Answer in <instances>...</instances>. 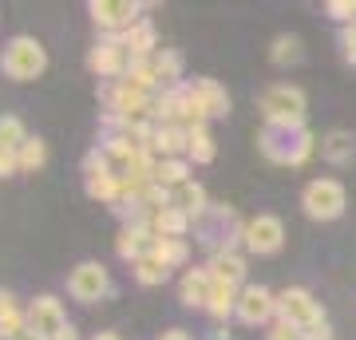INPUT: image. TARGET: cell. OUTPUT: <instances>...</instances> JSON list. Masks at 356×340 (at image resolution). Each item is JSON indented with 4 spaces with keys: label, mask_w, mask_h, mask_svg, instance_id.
<instances>
[{
    "label": "cell",
    "mask_w": 356,
    "mask_h": 340,
    "mask_svg": "<svg viewBox=\"0 0 356 340\" xmlns=\"http://www.w3.org/2000/svg\"><path fill=\"white\" fill-rule=\"evenodd\" d=\"M257 147L266 154L269 163L277 166H301L309 154L317 151L321 143L317 135L305 127H261V135H257Z\"/></svg>",
    "instance_id": "obj_1"
},
{
    "label": "cell",
    "mask_w": 356,
    "mask_h": 340,
    "mask_svg": "<svg viewBox=\"0 0 356 340\" xmlns=\"http://www.w3.org/2000/svg\"><path fill=\"white\" fill-rule=\"evenodd\" d=\"M182 103H186L182 127H206L210 119H226L229 115V91L210 76L186 79L182 83Z\"/></svg>",
    "instance_id": "obj_2"
},
{
    "label": "cell",
    "mask_w": 356,
    "mask_h": 340,
    "mask_svg": "<svg viewBox=\"0 0 356 340\" xmlns=\"http://www.w3.org/2000/svg\"><path fill=\"white\" fill-rule=\"evenodd\" d=\"M191 229L202 245H210V253H218V250H234V241H242L245 222H238V214L229 206H214L210 202L202 214L191 218Z\"/></svg>",
    "instance_id": "obj_3"
},
{
    "label": "cell",
    "mask_w": 356,
    "mask_h": 340,
    "mask_svg": "<svg viewBox=\"0 0 356 340\" xmlns=\"http://www.w3.org/2000/svg\"><path fill=\"white\" fill-rule=\"evenodd\" d=\"M261 127H305V91L293 83H273L257 99Z\"/></svg>",
    "instance_id": "obj_4"
},
{
    "label": "cell",
    "mask_w": 356,
    "mask_h": 340,
    "mask_svg": "<svg viewBox=\"0 0 356 340\" xmlns=\"http://www.w3.org/2000/svg\"><path fill=\"white\" fill-rule=\"evenodd\" d=\"M48 67V51L40 44L36 36H13L0 51V72L16 83H28V79H36L40 72Z\"/></svg>",
    "instance_id": "obj_5"
},
{
    "label": "cell",
    "mask_w": 356,
    "mask_h": 340,
    "mask_svg": "<svg viewBox=\"0 0 356 340\" xmlns=\"http://www.w3.org/2000/svg\"><path fill=\"white\" fill-rule=\"evenodd\" d=\"M277 321L293 325L301 337H309V332H317V328L329 325V321H325V309H321V305L313 301V293L301 289V285L277 293Z\"/></svg>",
    "instance_id": "obj_6"
},
{
    "label": "cell",
    "mask_w": 356,
    "mask_h": 340,
    "mask_svg": "<svg viewBox=\"0 0 356 340\" xmlns=\"http://www.w3.org/2000/svg\"><path fill=\"white\" fill-rule=\"evenodd\" d=\"M348 206V194L337 178H313L305 190H301V210H305L313 222H332V218L344 214Z\"/></svg>",
    "instance_id": "obj_7"
},
{
    "label": "cell",
    "mask_w": 356,
    "mask_h": 340,
    "mask_svg": "<svg viewBox=\"0 0 356 340\" xmlns=\"http://www.w3.org/2000/svg\"><path fill=\"white\" fill-rule=\"evenodd\" d=\"M67 293L83 305H95V301H107L115 297V281L107 273V265L99 261H79L72 273H67Z\"/></svg>",
    "instance_id": "obj_8"
},
{
    "label": "cell",
    "mask_w": 356,
    "mask_h": 340,
    "mask_svg": "<svg viewBox=\"0 0 356 340\" xmlns=\"http://www.w3.org/2000/svg\"><path fill=\"white\" fill-rule=\"evenodd\" d=\"M88 13L103 36H123L131 24L143 20V4H135V0H91Z\"/></svg>",
    "instance_id": "obj_9"
},
{
    "label": "cell",
    "mask_w": 356,
    "mask_h": 340,
    "mask_svg": "<svg viewBox=\"0 0 356 340\" xmlns=\"http://www.w3.org/2000/svg\"><path fill=\"white\" fill-rule=\"evenodd\" d=\"M88 67H91V72H95L99 79H107V83H115V79L127 76L131 51H127V44H123V36H103L99 44L91 48Z\"/></svg>",
    "instance_id": "obj_10"
},
{
    "label": "cell",
    "mask_w": 356,
    "mask_h": 340,
    "mask_svg": "<svg viewBox=\"0 0 356 340\" xmlns=\"http://www.w3.org/2000/svg\"><path fill=\"white\" fill-rule=\"evenodd\" d=\"M242 245L250 253H257V257L277 253L281 245H285V226H281V218H273V214L250 218V222H245V229H242Z\"/></svg>",
    "instance_id": "obj_11"
},
{
    "label": "cell",
    "mask_w": 356,
    "mask_h": 340,
    "mask_svg": "<svg viewBox=\"0 0 356 340\" xmlns=\"http://www.w3.org/2000/svg\"><path fill=\"white\" fill-rule=\"evenodd\" d=\"M64 325H67V313H64V305H60V297H51V293H40L36 301L28 305V328H32L36 337L51 340Z\"/></svg>",
    "instance_id": "obj_12"
},
{
    "label": "cell",
    "mask_w": 356,
    "mask_h": 340,
    "mask_svg": "<svg viewBox=\"0 0 356 340\" xmlns=\"http://www.w3.org/2000/svg\"><path fill=\"white\" fill-rule=\"evenodd\" d=\"M277 316V293H269L266 285H245L238 297V321L242 325H269Z\"/></svg>",
    "instance_id": "obj_13"
},
{
    "label": "cell",
    "mask_w": 356,
    "mask_h": 340,
    "mask_svg": "<svg viewBox=\"0 0 356 340\" xmlns=\"http://www.w3.org/2000/svg\"><path fill=\"white\" fill-rule=\"evenodd\" d=\"M83 190H88V198L103 202V206H111L115 194H119V178L107 170L99 151H91L88 159H83Z\"/></svg>",
    "instance_id": "obj_14"
},
{
    "label": "cell",
    "mask_w": 356,
    "mask_h": 340,
    "mask_svg": "<svg viewBox=\"0 0 356 340\" xmlns=\"http://www.w3.org/2000/svg\"><path fill=\"white\" fill-rule=\"evenodd\" d=\"M210 293H214V273L210 269H186L182 273V281H178V301L186 305V309H202L210 305Z\"/></svg>",
    "instance_id": "obj_15"
},
{
    "label": "cell",
    "mask_w": 356,
    "mask_h": 340,
    "mask_svg": "<svg viewBox=\"0 0 356 340\" xmlns=\"http://www.w3.org/2000/svg\"><path fill=\"white\" fill-rule=\"evenodd\" d=\"M154 234H151V226H143V222H127V226L119 229V241H115V250H119V257L123 261H143L147 253L154 250Z\"/></svg>",
    "instance_id": "obj_16"
},
{
    "label": "cell",
    "mask_w": 356,
    "mask_h": 340,
    "mask_svg": "<svg viewBox=\"0 0 356 340\" xmlns=\"http://www.w3.org/2000/svg\"><path fill=\"white\" fill-rule=\"evenodd\" d=\"M206 269L214 273V281H226V285H238V289H245V257H242L238 250H218V253H210Z\"/></svg>",
    "instance_id": "obj_17"
},
{
    "label": "cell",
    "mask_w": 356,
    "mask_h": 340,
    "mask_svg": "<svg viewBox=\"0 0 356 340\" xmlns=\"http://www.w3.org/2000/svg\"><path fill=\"white\" fill-rule=\"evenodd\" d=\"M151 67H154V79H159L163 91H175V88L186 83V76H182V56H178L175 48H159L151 56Z\"/></svg>",
    "instance_id": "obj_18"
},
{
    "label": "cell",
    "mask_w": 356,
    "mask_h": 340,
    "mask_svg": "<svg viewBox=\"0 0 356 340\" xmlns=\"http://www.w3.org/2000/svg\"><path fill=\"white\" fill-rule=\"evenodd\" d=\"M123 44H127V51H131V63H135V60H151L154 51H159L151 16H143L139 24H131L127 32H123Z\"/></svg>",
    "instance_id": "obj_19"
},
{
    "label": "cell",
    "mask_w": 356,
    "mask_h": 340,
    "mask_svg": "<svg viewBox=\"0 0 356 340\" xmlns=\"http://www.w3.org/2000/svg\"><path fill=\"white\" fill-rule=\"evenodd\" d=\"M151 151L159 159H186V127H154Z\"/></svg>",
    "instance_id": "obj_20"
},
{
    "label": "cell",
    "mask_w": 356,
    "mask_h": 340,
    "mask_svg": "<svg viewBox=\"0 0 356 340\" xmlns=\"http://www.w3.org/2000/svg\"><path fill=\"white\" fill-rule=\"evenodd\" d=\"M147 226H151L154 238H186V234H191V214H182L178 206H166V210H159Z\"/></svg>",
    "instance_id": "obj_21"
},
{
    "label": "cell",
    "mask_w": 356,
    "mask_h": 340,
    "mask_svg": "<svg viewBox=\"0 0 356 340\" xmlns=\"http://www.w3.org/2000/svg\"><path fill=\"white\" fill-rule=\"evenodd\" d=\"M0 332L8 340L28 332V309H20V301H16L8 289H0Z\"/></svg>",
    "instance_id": "obj_22"
},
{
    "label": "cell",
    "mask_w": 356,
    "mask_h": 340,
    "mask_svg": "<svg viewBox=\"0 0 356 340\" xmlns=\"http://www.w3.org/2000/svg\"><path fill=\"white\" fill-rule=\"evenodd\" d=\"M353 154H356V139L348 135V131H329V135L321 139V159H325L329 166L353 163Z\"/></svg>",
    "instance_id": "obj_23"
},
{
    "label": "cell",
    "mask_w": 356,
    "mask_h": 340,
    "mask_svg": "<svg viewBox=\"0 0 356 340\" xmlns=\"http://www.w3.org/2000/svg\"><path fill=\"white\" fill-rule=\"evenodd\" d=\"M238 297H242V289H238V285L214 281V293H210V305H206V313L214 316V321H229V316H238Z\"/></svg>",
    "instance_id": "obj_24"
},
{
    "label": "cell",
    "mask_w": 356,
    "mask_h": 340,
    "mask_svg": "<svg viewBox=\"0 0 356 340\" xmlns=\"http://www.w3.org/2000/svg\"><path fill=\"white\" fill-rule=\"evenodd\" d=\"M186 163H214V135L210 127H186Z\"/></svg>",
    "instance_id": "obj_25"
},
{
    "label": "cell",
    "mask_w": 356,
    "mask_h": 340,
    "mask_svg": "<svg viewBox=\"0 0 356 340\" xmlns=\"http://www.w3.org/2000/svg\"><path fill=\"white\" fill-rule=\"evenodd\" d=\"M154 182L163 190H178L191 182V163L186 159H159V166H154Z\"/></svg>",
    "instance_id": "obj_26"
},
{
    "label": "cell",
    "mask_w": 356,
    "mask_h": 340,
    "mask_svg": "<svg viewBox=\"0 0 356 340\" xmlns=\"http://www.w3.org/2000/svg\"><path fill=\"white\" fill-rule=\"evenodd\" d=\"M170 206H178V210H182V214H202L206 206H210V202H206V190L198 186V182H186V186H178V190H170Z\"/></svg>",
    "instance_id": "obj_27"
},
{
    "label": "cell",
    "mask_w": 356,
    "mask_h": 340,
    "mask_svg": "<svg viewBox=\"0 0 356 340\" xmlns=\"http://www.w3.org/2000/svg\"><path fill=\"white\" fill-rule=\"evenodd\" d=\"M151 253L166 265V269H178V265H186V257H191V241L186 238H159Z\"/></svg>",
    "instance_id": "obj_28"
},
{
    "label": "cell",
    "mask_w": 356,
    "mask_h": 340,
    "mask_svg": "<svg viewBox=\"0 0 356 340\" xmlns=\"http://www.w3.org/2000/svg\"><path fill=\"white\" fill-rule=\"evenodd\" d=\"M301 56H305V48H301L297 36H277L273 48H269V63L273 67H293V63H301Z\"/></svg>",
    "instance_id": "obj_29"
},
{
    "label": "cell",
    "mask_w": 356,
    "mask_h": 340,
    "mask_svg": "<svg viewBox=\"0 0 356 340\" xmlns=\"http://www.w3.org/2000/svg\"><path fill=\"white\" fill-rule=\"evenodd\" d=\"M28 139L32 135L24 131V123L16 115H0V151H20Z\"/></svg>",
    "instance_id": "obj_30"
},
{
    "label": "cell",
    "mask_w": 356,
    "mask_h": 340,
    "mask_svg": "<svg viewBox=\"0 0 356 340\" xmlns=\"http://www.w3.org/2000/svg\"><path fill=\"white\" fill-rule=\"evenodd\" d=\"M166 277H170V269H166L154 253H147L143 261H135V281H139V285H163Z\"/></svg>",
    "instance_id": "obj_31"
},
{
    "label": "cell",
    "mask_w": 356,
    "mask_h": 340,
    "mask_svg": "<svg viewBox=\"0 0 356 340\" xmlns=\"http://www.w3.org/2000/svg\"><path fill=\"white\" fill-rule=\"evenodd\" d=\"M44 163H48V143L36 135V139H28L20 147V170H40Z\"/></svg>",
    "instance_id": "obj_32"
},
{
    "label": "cell",
    "mask_w": 356,
    "mask_h": 340,
    "mask_svg": "<svg viewBox=\"0 0 356 340\" xmlns=\"http://www.w3.org/2000/svg\"><path fill=\"white\" fill-rule=\"evenodd\" d=\"M325 16L337 20L341 28H348L356 20V0H329V4H325Z\"/></svg>",
    "instance_id": "obj_33"
},
{
    "label": "cell",
    "mask_w": 356,
    "mask_h": 340,
    "mask_svg": "<svg viewBox=\"0 0 356 340\" xmlns=\"http://www.w3.org/2000/svg\"><path fill=\"white\" fill-rule=\"evenodd\" d=\"M341 51L348 63H356V20L348 28H341Z\"/></svg>",
    "instance_id": "obj_34"
},
{
    "label": "cell",
    "mask_w": 356,
    "mask_h": 340,
    "mask_svg": "<svg viewBox=\"0 0 356 340\" xmlns=\"http://www.w3.org/2000/svg\"><path fill=\"white\" fill-rule=\"evenodd\" d=\"M20 175V151H0V178Z\"/></svg>",
    "instance_id": "obj_35"
},
{
    "label": "cell",
    "mask_w": 356,
    "mask_h": 340,
    "mask_svg": "<svg viewBox=\"0 0 356 340\" xmlns=\"http://www.w3.org/2000/svg\"><path fill=\"white\" fill-rule=\"evenodd\" d=\"M266 340H305V337H301V332H297L293 325H285V321H273V325H269V337H266Z\"/></svg>",
    "instance_id": "obj_36"
},
{
    "label": "cell",
    "mask_w": 356,
    "mask_h": 340,
    "mask_svg": "<svg viewBox=\"0 0 356 340\" xmlns=\"http://www.w3.org/2000/svg\"><path fill=\"white\" fill-rule=\"evenodd\" d=\"M154 340H191V332H182V328H166V332H159Z\"/></svg>",
    "instance_id": "obj_37"
},
{
    "label": "cell",
    "mask_w": 356,
    "mask_h": 340,
    "mask_svg": "<svg viewBox=\"0 0 356 340\" xmlns=\"http://www.w3.org/2000/svg\"><path fill=\"white\" fill-rule=\"evenodd\" d=\"M51 340H79V332H76V325L67 321V325L60 328V332H56V337H51Z\"/></svg>",
    "instance_id": "obj_38"
},
{
    "label": "cell",
    "mask_w": 356,
    "mask_h": 340,
    "mask_svg": "<svg viewBox=\"0 0 356 340\" xmlns=\"http://www.w3.org/2000/svg\"><path fill=\"white\" fill-rule=\"evenodd\" d=\"M91 340H123V337H119V332H95Z\"/></svg>",
    "instance_id": "obj_39"
},
{
    "label": "cell",
    "mask_w": 356,
    "mask_h": 340,
    "mask_svg": "<svg viewBox=\"0 0 356 340\" xmlns=\"http://www.w3.org/2000/svg\"><path fill=\"white\" fill-rule=\"evenodd\" d=\"M16 340H44V337H36V332L28 328V332H20V337H16Z\"/></svg>",
    "instance_id": "obj_40"
},
{
    "label": "cell",
    "mask_w": 356,
    "mask_h": 340,
    "mask_svg": "<svg viewBox=\"0 0 356 340\" xmlns=\"http://www.w3.org/2000/svg\"><path fill=\"white\" fill-rule=\"evenodd\" d=\"M305 340H321V337H305Z\"/></svg>",
    "instance_id": "obj_41"
},
{
    "label": "cell",
    "mask_w": 356,
    "mask_h": 340,
    "mask_svg": "<svg viewBox=\"0 0 356 340\" xmlns=\"http://www.w3.org/2000/svg\"><path fill=\"white\" fill-rule=\"evenodd\" d=\"M0 340H8V337H4V332H0Z\"/></svg>",
    "instance_id": "obj_42"
}]
</instances>
